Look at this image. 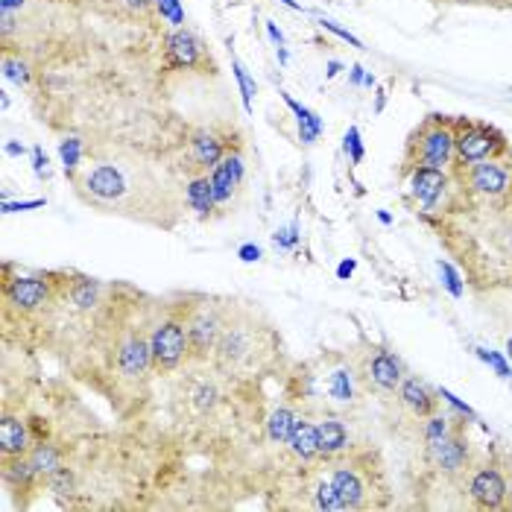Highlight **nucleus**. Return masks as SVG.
<instances>
[{"label":"nucleus","instance_id":"0eeeda50","mask_svg":"<svg viewBox=\"0 0 512 512\" xmlns=\"http://www.w3.org/2000/svg\"><path fill=\"white\" fill-rule=\"evenodd\" d=\"M454 126L457 118H445V115H428L422 120L404 144L401 176L419 167L448 170L454 164Z\"/></svg>","mask_w":512,"mask_h":512},{"label":"nucleus","instance_id":"9d476101","mask_svg":"<svg viewBox=\"0 0 512 512\" xmlns=\"http://www.w3.org/2000/svg\"><path fill=\"white\" fill-rule=\"evenodd\" d=\"M492 158H512V147L507 135L480 120L457 118L454 126V164L451 167H469Z\"/></svg>","mask_w":512,"mask_h":512},{"label":"nucleus","instance_id":"bb28decb","mask_svg":"<svg viewBox=\"0 0 512 512\" xmlns=\"http://www.w3.org/2000/svg\"><path fill=\"white\" fill-rule=\"evenodd\" d=\"M352 150V161H360L363 158V147H360V141H357V129H349V135H346V153Z\"/></svg>","mask_w":512,"mask_h":512},{"label":"nucleus","instance_id":"2f4dec72","mask_svg":"<svg viewBox=\"0 0 512 512\" xmlns=\"http://www.w3.org/2000/svg\"><path fill=\"white\" fill-rule=\"evenodd\" d=\"M352 270H355V264H352V261H346V264H340V270H337V273L346 278V276H352Z\"/></svg>","mask_w":512,"mask_h":512},{"label":"nucleus","instance_id":"aec40b11","mask_svg":"<svg viewBox=\"0 0 512 512\" xmlns=\"http://www.w3.org/2000/svg\"><path fill=\"white\" fill-rule=\"evenodd\" d=\"M316 439H319V457L322 460H337V457H343L352 448L346 425L340 419H334V416H325L316 425Z\"/></svg>","mask_w":512,"mask_h":512},{"label":"nucleus","instance_id":"393cba45","mask_svg":"<svg viewBox=\"0 0 512 512\" xmlns=\"http://www.w3.org/2000/svg\"><path fill=\"white\" fill-rule=\"evenodd\" d=\"M156 24H167L170 30L185 27V9L179 0H156Z\"/></svg>","mask_w":512,"mask_h":512},{"label":"nucleus","instance_id":"7ed1b4c3","mask_svg":"<svg viewBox=\"0 0 512 512\" xmlns=\"http://www.w3.org/2000/svg\"><path fill=\"white\" fill-rule=\"evenodd\" d=\"M366 384L357 369V360L349 355H322L314 363H305L299 375L290 378V401L316 407L322 404L331 413L355 410L366 398Z\"/></svg>","mask_w":512,"mask_h":512},{"label":"nucleus","instance_id":"f257e3e1","mask_svg":"<svg viewBox=\"0 0 512 512\" xmlns=\"http://www.w3.org/2000/svg\"><path fill=\"white\" fill-rule=\"evenodd\" d=\"M82 202L153 226H173L179 208L164 167L126 141H85L77 170L68 173Z\"/></svg>","mask_w":512,"mask_h":512},{"label":"nucleus","instance_id":"4be33fe9","mask_svg":"<svg viewBox=\"0 0 512 512\" xmlns=\"http://www.w3.org/2000/svg\"><path fill=\"white\" fill-rule=\"evenodd\" d=\"M287 445H290V451H293V457L299 463H314L316 457H319V439H316L314 422H308L305 416H296L293 434L287 439Z\"/></svg>","mask_w":512,"mask_h":512},{"label":"nucleus","instance_id":"b1692460","mask_svg":"<svg viewBox=\"0 0 512 512\" xmlns=\"http://www.w3.org/2000/svg\"><path fill=\"white\" fill-rule=\"evenodd\" d=\"M314 507L325 512H343L346 510V501L340 498V492L334 489L331 480H319L314 486Z\"/></svg>","mask_w":512,"mask_h":512},{"label":"nucleus","instance_id":"a211bd4d","mask_svg":"<svg viewBox=\"0 0 512 512\" xmlns=\"http://www.w3.org/2000/svg\"><path fill=\"white\" fill-rule=\"evenodd\" d=\"M33 434H30V422L21 416H12L9 410L0 419V454L6 457H27L33 451Z\"/></svg>","mask_w":512,"mask_h":512},{"label":"nucleus","instance_id":"a878e982","mask_svg":"<svg viewBox=\"0 0 512 512\" xmlns=\"http://www.w3.org/2000/svg\"><path fill=\"white\" fill-rule=\"evenodd\" d=\"M235 77H237V82H240V91H243V103H246V109H252V94H255V85L249 82V77H246V71H243V65H240V62H235Z\"/></svg>","mask_w":512,"mask_h":512},{"label":"nucleus","instance_id":"423d86ee","mask_svg":"<svg viewBox=\"0 0 512 512\" xmlns=\"http://www.w3.org/2000/svg\"><path fill=\"white\" fill-rule=\"evenodd\" d=\"M240 144H243V135L237 132L232 123L191 126V129H185V141L176 150V170L185 179L211 173L220 164V158L226 156L232 147H240Z\"/></svg>","mask_w":512,"mask_h":512},{"label":"nucleus","instance_id":"9b49d317","mask_svg":"<svg viewBox=\"0 0 512 512\" xmlns=\"http://www.w3.org/2000/svg\"><path fill=\"white\" fill-rule=\"evenodd\" d=\"M158 56H161V71H170V74H179V71L205 74L208 68L214 71V59H211L208 44L188 27L164 30L158 39Z\"/></svg>","mask_w":512,"mask_h":512},{"label":"nucleus","instance_id":"cd10ccee","mask_svg":"<svg viewBox=\"0 0 512 512\" xmlns=\"http://www.w3.org/2000/svg\"><path fill=\"white\" fill-rule=\"evenodd\" d=\"M480 357H483L486 363H492V366L498 369V375H501V378H512V372L507 369V363H504L498 355H492V352H480Z\"/></svg>","mask_w":512,"mask_h":512},{"label":"nucleus","instance_id":"ddd939ff","mask_svg":"<svg viewBox=\"0 0 512 512\" xmlns=\"http://www.w3.org/2000/svg\"><path fill=\"white\" fill-rule=\"evenodd\" d=\"M357 369L363 375L366 390H378V393H398L401 381H404V366L401 360L381 346H366L360 355H355Z\"/></svg>","mask_w":512,"mask_h":512},{"label":"nucleus","instance_id":"20e7f679","mask_svg":"<svg viewBox=\"0 0 512 512\" xmlns=\"http://www.w3.org/2000/svg\"><path fill=\"white\" fill-rule=\"evenodd\" d=\"M276 352V331L267 322H261V316L252 308H237L232 302L223 337H220L214 360H211L217 366V372L229 375V378H252L267 369V363L276 357Z\"/></svg>","mask_w":512,"mask_h":512},{"label":"nucleus","instance_id":"c756f323","mask_svg":"<svg viewBox=\"0 0 512 512\" xmlns=\"http://www.w3.org/2000/svg\"><path fill=\"white\" fill-rule=\"evenodd\" d=\"M243 261H258L261 258V249L258 246H240V252H237Z\"/></svg>","mask_w":512,"mask_h":512},{"label":"nucleus","instance_id":"6e6552de","mask_svg":"<svg viewBox=\"0 0 512 512\" xmlns=\"http://www.w3.org/2000/svg\"><path fill=\"white\" fill-rule=\"evenodd\" d=\"M188 299L185 305H164L153 322L150 346H153V375H173L185 360H191L188 346Z\"/></svg>","mask_w":512,"mask_h":512},{"label":"nucleus","instance_id":"f704fd0d","mask_svg":"<svg viewBox=\"0 0 512 512\" xmlns=\"http://www.w3.org/2000/svg\"><path fill=\"white\" fill-rule=\"evenodd\" d=\"M88 3H91V0H88ZM88 3H85V6H88Z\"/></svg>","mask_w":512,"mask_h":512},{"label":"nucleus","instance_id":"f8f14e48","mask_svg":"<svg viewBox=\"0 0 512 512\" xmlns=\"http://www.w3.org/2000/svg\"><path fill=\"white\" fill-rule=\"evenodd\" d=\"M3 302L6 311H18L21 316L44 314L53 302V276H18L3 281Z\"/></svg>","mask_w":512,"mask_h":512},{"label":"nucleus","instance_id":"4468645a","mask_svg":"<svg viewBox=\"0 0 512 512\" xmlns=\"http://www.w3.org/2000/svg\"><path fill=\"white\" fill-rule=\"evenodd\" d=\"M425 454L431 460V466L442 474H460L469 466L472 457V445L466 436V422L457 419L454 428L445 436H439L434 442H425Z\"/></svg>","mask_w":512,"mask_h":512},{"label":"nucleus","instance_id":"72a5a7b5","mask_svg":"<svg viewBox=\"0 0 512 512\" xmlns=\"http://www.w3.org/2000/svg\"><path fill=\"white\" fill-rule=\"evenodd\" d=\"M507 357H510V360H512V340H510V343H507Z\"/></svg>","mask_w":512,"mask_h":512},{"label":"nucleus","instance_id":"c85d7f7f","mask_svg":"<svg viewBox=\"0 0 512 512\" xmlns=\"http://www.w3.org/2000/svg\"><path fill=\"white\" fill-rule=\"evenodd\" d=\"M442 273H445V278H448L451 293H454V296H460V293H463V287H460V278H457V273L451 270V264H442Z\"/></svg>","mask_w":512,"mask_h":512},{"label":"nucleus","instance_id":"f3484780","mask_svg":"<svg viewBox=\"0 0 512 512\" xmlns=\"http://www.w3.org/2000/svg\"><path fill=\"white\" fill-rule=\"evenodd\" d=\"M469 498L474 510H504L510 498V483L498 466H480L469 480Z\"/></svg>","mask_w":512,"mask_h":512},{"label":"nucleus","instance_id":"39448f33","mask_svg":"<svg viewBox=\"0 0 512 512\" xmlns=\"http://www.w3.org/2000/svg\"><path fill=\"white\" fill-rule=\"evenodd\" d=\"M331 483L346 501V510H384L390 504V483L384 463L375 451H346L331 460Z\"/></svg>","mask_w":512,"mask_h":512},{"label":"nucleus","instance_id":"5701e85b","mask_svg":"<svg viewBox=\"0 0 512 512\" xmlns=\"http://www.w3.org/2000/svg\"><path fill=\"white\" fill-rule=\"evenodd\" d=\"M293 422H296V413L290 407H276L267 419V436L270 442L276 445H287V439L293 434Z\"/></svg>","mask_w":512,"mask_h":512},{"label":"nucleus","instance_id":"6ab92c4d","mask_svg":"<svg viewBox=\"0 0 512 512\" xmlns=\"http://www.w3.org/2000/svg\"><path fill=\"white\" fill-rule=\"evenodd\" d=\"M398 401L410 410V416L416 419H431L434 413H439V395L419 378H404L401 387H398Z\"/></svg>","mask_w":512,"mask_h":512},{"label":"nucleus","instance_id":"473e14b6","mask_svg":"<svg viewBox=\"0 0 512 512\" xmlns=\"http://www.w3.org/2000/svg\"><path fill=\"white\" fill-rule=\"evenodd\" d=\"M270 36H273V39L278 41V44H281V33H278L276 27H273V24H270Z\"/></svg>","mask_w":512,"mask_h":512},{"label":"nucleus","instance_id":"1a4fd4ad","mask_svg":"<svg viewBox=\"0 0 512 512\" xmlns=\"http://www.w3.org/2000/svg\"><path fill=\"white\" fill-rule=\"evenodd\" d=\"M232 305L208 296H188V346H191V360L208 363L214 360L217 343L223 337L226 319H229Z\"/></svg>","mask_w":512,"mask_h":512},{"label":"nucleus","instance_id":"dca6fc26","mask_svg":"<svg viewBox=\"0 0 512 512\" xmlns=\"http://www.w3.org/2000/svg\"><path fill=\"white\" fill-rule=\"evenodd\" d=\"M211 176V188H214V202L217 211L232 208L237 194L243 191V179H246V158H243V144L232 147L226 156L220 158V164L208 173Z\"/></svg>","mask_w":512,"mask_h":512},{"label":"nucleus","instance_id":"2eb2a0df","mask_svg":"<svg viewBox=\"0 0 512 512\" xmlns=\"http://www.w3.org/2000/svg\"><path fill=\"white\" fill-rule=\"evenodd\" d=\"M404 179H407V199L416 205L419 217L436 211L442 205V199L448 197V188H451V173L448 170H436V167L410 170Z\"/></svg>","mask_w":512,"mask_h":512},{"label":"nucleus","instance_id":"f03ea898","mask_svg":"<svg viewBox=\"0 0 512 512\" xmlns=\"http://www.w3.org/2000/svg\"><path fill=\"white\" fill-rule=\"evenodd\" d=\"M477 290L512 287V191L477 197L451 182L442 205L422 217Z\"/></svg>","mask_w":512,"mask_h":512},{"label":"nucleus","instance_id":"412c9836","mask_svg":"<svg viewBox=\"0 0 512 512\" xmlns=\"http://www.w3.org/2000/svg\"><path fill=\"white\" fill-rule=\"evenodd\" d=\"M185 205L197 214L199 220H208L211 211H217L214 188H211V176L208 173L185 179Z\"/></svg>","mask_w":512,"mask_h":512},{"label":"nucleus","instance_id":"7c9ffc66","mask_svg":"<svg viewBox=\"0 0 512 512\" xmlns=\"http://www.w3.org/2000/svg\"><path fill=\"white\" fill-rule=\"evenodd\" d=\"M276 243L293 246V243H296V235H293V229H290V232H276Z\"/></svg>","mask_w":512,"mask_h":512}]
</instances>
